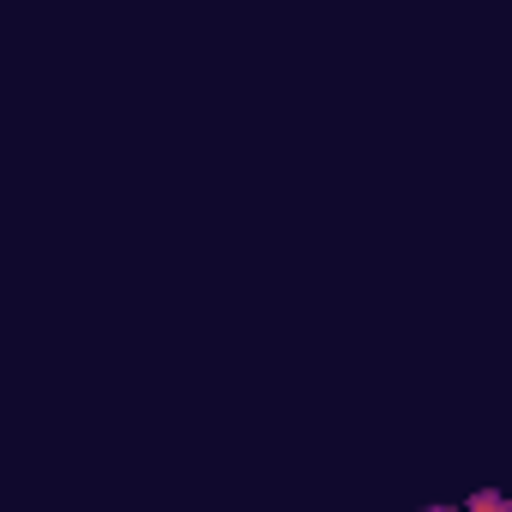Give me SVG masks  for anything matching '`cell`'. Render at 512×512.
Listing matches in <instances>:
<instances>
[{
  "mask_svg": "<svg viewBox=\"0 0 512 512\" xmlns=\"http://www.w3.org/2000/svg\"><path fill=\"white\" fill-rule=\"evenodd\" d=\"M428 512H464V500H458V506H428Z\"/></svg>",
  "mask_w": 512,
  "mask_h": 512,
  "instance_id": "cell-2",
  "label": "cell"
},
{
  "mask_svg": "<svg viewBox=\"0 0 512 512\" xmlns=\"http://www.w3.org/2000/svg\"><path fill=\"white\" fill-rule=\"evenodd\" d=\"M464 512H512V494H500V488H476V494L464 500Z\"/></svg>",
  "mask_w": 512,
  "mask_h": 512,
  "instance_id": "cell-1",
  "label": "cell"
}]
</instances>
